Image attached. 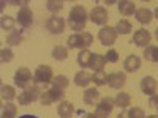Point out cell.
<instances>
[{
  "instance_id": "2e32d148",
  "label": "cell",
  "mask_w": 158,
  "mask_h": 118,
  "mask_svg": "<svg viewBox=\"0 0 158 118\" xmlns=\"http://www.w3.org/2000/svg\"><path fill=\"white\" fill-rule=\"evenodd\" d=\"M135 18L139 24H150L152 19H153V13L146 8V6H142V8H138L136 13H135Z\"/></svg>"
},
{
  "instance_id": "cb8c5ba5",
  "label": "cell",
  "mask_w": 158,
  "mask_h": 118,
  "mask_svg": "<svg viewBox=\"0 0 158 118\" xmlns=\"http://www.w3.org/2000/svg\"><path fill=\"white\" fill-rule=\"evenodd\" d=\"M114 29H115L117 35H128L131 30H133V25H131V22L127 21V19H120L115 24Z\"/></svg>"
},
{
  "instance_id": "4fadbf2b",
  "label": "cell",
  "mask_w": 158,
  "mask_h": 118,
  "mask_svg": "<svg viewBox=\"0 0 158 118\" xmlns=\"http://www.w3.org/2000/svg\"><path fill=\"white\" fill-rule=\"evenodd\" d=\"M125 82H127V76L122 71H115L108 76V85L114 90H120L125 85Z\"/></svg>"
},
{
  "instance_id": "6da1fadb",
  "label": "cell",
  "mask_w": 158,
  "mask_h": 118,
  "mask_svg": "<svg viewBox=\"0 0 158 118\" xmlns=\"http://www.w3.org/2000/svg\"><path fill=\"white\" fill-rule=\"evenodd\" d=\"M87 11L82 5H74L70 10V16H68V25L71 30H76V33H79L81 30H84L85 24H87Z\"/></svg>"
},
{
  "instance_id": "ab89813d",
  "label": "cell",
  "mask_w": 158,
  "mask_h": 118,
  "mask_svg": "<svg viewBox=\"0 0 158 118\" xmlns=\"http://www.w3.org/2000/svg\"><path fill=\"white\" fill-rule=\"evenodd\" d=\"M19 118H38V116H35V115H22Z\"/></svg>"
},
{
  "instance_id": "8d00e7d4",
  "label": "cell",
  "mask_w": 158,
  "mask_h": 118,
  "mask_svg": "<svg viewBox=\"0 0 158 118\" xmlns=\"http://www.w3.org/2000/svg\"><path fill=\"white\" fill-rule=\"evenodd\" d=\"M149 106L158 109V95H152V96H150V99H149Z\"/></svg>"
},
{
  "instance_id": "7c38bea8",
  "label": "cell",
  "mask_w": 158,
  "mask_h": 118,
  "mask_svg": "<svg viewBox=\"0 0 158 118\" xmlns=\"http://www.w3.org/2000/svg\"><path fill=\"white\" fill-rule=\"evenodd\" d=\"M150 39H152V35L149 33V30L139 29V30H136L133 33V41H131V43H135L138 47H144V49H146L150 44Z\"/></svg>"
},
{
  "instance_id": "b9f144b4",
  "label": "cell",
  "mask_w": 158,
  "mask_h": 118,
  "mask_svg": "<svg viewBox=\"0 0 158 118\" xmlns=\"http://www.w3.org/2000/svg\"><path fill=\"white\" fill-rule=\"evenodd\" d=\"M146 118H158V115H149V116H146Z\"/></svg>"
},
{
  "instance_id": "d6a6232c",
  "label": "cell",
  "mask_w": 158,
  "mask_h": 118,
  "mask_svg": "<svg viewBox=\"0 0 158 118\" xmlns=\"http://www.w3.org/2000/svg\"><path fill=\"white\" fill-rule=\"evenodd\" d=\"M46 8H48V11H51V13H56L57 11H60L62 8H63V2H60V0H48L46 2Z\"/></svg>"
},
{
  "instance_id": "ffe728a7",
  "label": "cell",
  "mask_w": 158,
  "mask_h": 118,
  "mask_svg": "<svg viewBox=\"0 0 158 118\" xmlns=\"http://www.w3.org/2000/svg\"><path fill=\"white\" fill-rule=\"evenodd\" d=\"M74 85H77V87H87L90 82H92V74H89L87 71H79V73H76V76H74Z\"/></svg>"
},
{
  "instance_id": "ba28073f",
  "label": "cell",
  "mask_w": 158,
  "mask_h": 118,
  "mask_svg": "<svg viewBox=\"0 0 158 118\" xmlns=\"http://www.w3.org/2000/svg\"><path fill=\"white\" fill-rule=\"evenodd\" d=\"M114 106H115V104H114V101H112L109 96L103 98V99L97 104V107H95V113H97V116H98V118H108V116L111 115Z\"/></svg>"
},
{
  "instance_id": "5b68a950",
  "label": "cell",
  "mask_w": 158,
  "mask_h": 118,
  "mask_svg": "<svg viewBox=\"0 0 158 118\" xmlns=\"http://www.w3.org/2000/svg\"><path fill=\"white\" fill-rule=\"evenodd\" d=\"M30 82H32V73L29 68H18V71L15 73V85L19 87V88H29L30 87Z\"/></svg>"
},
{
  "instance_id": "e575fe53",
  "label": "cell",
  "mask_w": 158,
  "mask_h": 118,
  "mask_svg": "<svg viewBox=\"0 0 158 118\" xmlns=\"http://www.w3.org/2000/svg\"><path fill=\"white\" fill-rule=\"evenodd\" d=\"M130 118H146V112H144L141 107H133L128 110Z\"/></svg>"
},
{
  "instance_id": "7402d4cb",
  "label": "cell",
  "mask_w": 158,
  "mask_h": 118,
  "mask_svg": "<svg viewBox=\"0 0 158 118\" xmlns=\"http://www.w3.org/2000/svg\"><path fill=\"white\" fill-rule=\"evenodd\" d=\"M100 98V91L94 87V88H87L84 91V96H82V101L84 104H87V106H92V104H95V101Z\"/></svg>"
},
{
  "instance_id": "60d3db41",
  "label": "cell",
  "mask_w": 158,
  "mask_h": 118,
  "mask_svg": "<svg viewBox=\"0 0 158 118\" xmlns=\"http://www.w3.org/2000/svg\"><path fill=\"white\" fill-rule=\"evenodd\" d=\"M153 14H155V18L158 19V6H156V10H155V13H153Z\"/></svg>"
},
{
  "instance_id": "83f0119b",
  "label": "cell",
  "mask_w": 158,
  "mask_h": 118,
  "mask_svg": "<svg viewBox=\"0 0 158 118\" xmlns=\"http://www.w3.org/2000/svg\"><path fill=\"white\" fill-rule=\"evenodd\" d=\"M144 58L149 60V61L158 63V46L149 44L146 49H144Z\"/></svg>"
},
{
  "instance_id": "30bf717a",
  "label": "cell",
  "mask_w": 158,
  "mask_h": 118,
  "mask_svg": "<svg viewBox=\"0 0 158 118\" xmlns=\"http://www.w3.org/2000/svg\"><path fill=\"white\" fill-rule=\"evenodd\" d=\"M18 19V24L21 25L22 29H29V27H32V24H33V13H32V10L29 8V6H22L21 10H19V13H18V16H16Z\"/></svg>"
},
{
  "instance_id": "e0dca14e",
  "label": "cell",
  "mask_w": 158,
  "mask_h": 118,
  "mask_svg": "<svg viewBox=\"0 0 158 118\" xmlns=\"http://www.w3.org/2000/svg\"><path fill=\"white\" fill-rule=\"evenodd\" d=\"M57 113L60 118H71L74 113V106L70 101H62L57 107Z\"/></svg>"
},
{
  "instance_id": "4dcf8cb0",
  "label": "cell",
  "mask_w": 158,
  "mask_h": 118,
  "mask_svg": "<svg viewBox=\"0 0 158 118\" xmlns=\"http://www.w3.org/2000/svg\"><path fill=\"white\" fill-rule=\"evenodd\" d=\"M0 27H2V30L5 32H13L15 30V19H13L11 16L8 14H3L2 18H0Z\"/></svg>"
},
{
  "instance_id": "9c48e42d",
  "label": "cell",
  "mask_w": 158,
  "mask_h": 118,
  "mask_svg": "<svg viewBox=\"0 0 158 118\" xmlns=\"http://www.w3.org/2000/svg\"><path fill=\"white\" fill-rule=\"evenodd\" d=\"M89 18H90V21L94 22V24L104 27V25H106V22H108V19H109V16H108V10H106V8H103V6H95L94 10L90 11Z\"/></svg>"
},
{
  "instance_id": "8fae6325",
  "label": "cell",
  "mask_w": 158,
  "mask_h": 118,
  "mask_svg": "<svg viewBox=\"0 0 158 118\" xmlns=\"http://www.w3.org/2000/svg\"><path fill=\"white\" fill-rule=\"evenodd\" d=\"M46 29L52 33V35H60L65 30V21L62 18H59L57 14H52L48 21H46Z\"/></svg>"
},
{
  "instance_id": "1f68e13d",
  "label": "cell",
  "mask_w": 158,
  "mask_h": 118,
  "mask_svg": "<svg viewBox=\"0 0 158 118\" xmlns=\"http://www.w3.org/2000/svg\"><path fill=\"white\" fill-rule=\"evenodd\" d=\"M68 57V49L63 47V46H56L52 49V58L57 60V61H62Z\"/></svg>"
},
{
  "instance_id": "484cf974",
  "label": "cell",
  "mask_w": 158,
  "mask_h": 118,
  "mask_svg": "<svg viewBox=\"0 0 158 118\" xmlns=\"http://www.w3.org/2000/svg\"><path fill=\"white\" fill-rule=\"evenodd\" d=\"M0 96H2L3 101L11 102L13 99L16 98V90H15V87H11V85H2V88H0Z\"/></svg>"
},
{
  "instance_id": "52a82bcc",
  "label": "cell",
  "mask_w": 158,
  "mask_h": 118,
  "mask_svg": "<svg viewBox=\"0 0 158 118\" xmlns=\"http://www.w3.org/2000/svg\"><path fill=\"white\" fill-rule=\"evenodd\" d=\"M98 39L103 46H112L117 39V32L115 29L109 27V25H104V27L100 29L98 32Z\"/></svg>"
},
{
  "instance_id": "d6986e66",
  "label": "cell",
  "mask_w": 158,
  "mask_h": 118,
  "mask_svg": "<svg viewBox=\"0 0 158 118\" xmlns=\"http://www.w3.org/2000/svg\"><path fill=\"white\" fill-rule=\"evenodd\" d=\"M118 13H120L122 16H131L133 13H136L135 2H130V0H122V2H118Z\"/></svg>"
},
{
  "instance_id": "3957f363",
  "label": "cell",
  "mask_w": 158,
  "mask_h": 118,
  "mask_svg": "<svg viewBox=\"0 0 158 118\" xmlns=\"http://www.w3.org/2000/svg\"><path fill=\"white\" fill-rule=\"evenodd\" d=\"M52 81H54V73H52V68L49 66V65H40V66L35 69V74H33L35 87L44 88L46 85L52 84Z\"/></svg>"
},
{
  "instance_id": "9a60e30c",
  "label": "cell",
  "mask_w": 158,
  "mask_h": 118,
  "mask_svg": "<svg viewBox=\"0 0 158 118\" xmlns=\"http://www.w3.org/2000/svg\"><path fill=\"white\" fill-rule=\"evenodd\" d=\"M141 58L138 57V55H135V54H131V55H128L127 58H125V61H123V68H125V71L127 73H136L139 68H141Z\"/></svg>"
},
{
  "instance_id": "836d02e7",
  "label": "cell",
  "mask_w": 158,
  "mask_h": 118,
  "mask_svg": "<svg viewBox=\"0 0 158 118\" xmlns=\"http://www.w3.org/2000/svg\"><path fill=\"white\" fill-rule=\"evenodd\" d=\"M13 58H15V54H13L11 49L3 47L2 50H0V60H2V63H10Z\"/></svg>"
},
{
  "instance_id": "ac0fdd59",
  "label": "cell",
  "mask_w": 158,
  "mask_h": 118,
  "mask_svg": "<svg viewBox=\"0 0 158 118\" xmlns=\"http://www.w3.org/2000/svg\"><path fill=\"white\" fill-rule=\"evenodd\" d=\"M106 63H108V61H106V57H104V55H101V54H92L89 68L94 69V73H95V71H101Z\"/></svg>"
},
{
  "instance_id": "8992f818",
  "label": "cell",
  "mask_w": 158,
  "mask_h": 118,
  "mask_svg": "<svg viewBox=\"0 0 158 118\" xmlns=\"http://www.w3.org/2000/svg\"><path fill=\"white\" fill-rule=\"evenodd\" d=\"M40 95H41V93H40V88L35 87V85H32L29 88H25L22 93H19L18 101H19L21 106H27V104H32L36 99H40Z\"/></svg>"
},
{
  "instance_id": "603a6c76",
  "label": "cell",
  "mask_w": 158,
  "mask_h": 118,
  "mask_svg": "<svg viewBox=\"0 0 158 118\" xmlns=\"http://www.w3.org/2000/svg\"><path fill=\"white\" fill-rule=\"evenodd\" d=\"M24 39V35H22V30H13L6 35V43L10 46H19Z\"/></svg>"
},
{
  "instance_id": "74e56055",
  "label": "cell",
  "mask_w": 158,
  "mask_h": 118,
  "mask_svg": "<svg viewBox=\"0 0 158 118\" xmlns=\"http://www.w3.org/2000/svg\"><path fill=\"white\" fill-rule=\"evenodd\" d=\"M117 118H130L128 110H125V112H122V113H118V116H117Z\"/></svg>"
},
{
  "instance_id": "d590c367",
  "label": "cell",
  "mask_w": 158,
  "mask_h": 118,
  "mask_svg": "<svg viewBox=\"0 0 158 118\" xmlns=\"http://www.w3.org/2000/svg\"><path fill=\"white\" fill-rule=\"evenodd\" d=\"M104 57H106V61H109V63H117L118 61V52L111 49V50H108V54Z\"/></svg>"
},
{
  "instance_id": "f546056e",
  "label": "cell",
  "mask_w": 158,
  "mask_h": 118,
  "mask_svg": "<svg viewBox=\"0 0 158 118\" xmlns=\"http://www.w3.org/2000/svg\"><path fill=\"white\" fill-rule=\"evenodd\" d=\"M92 82H94L97 87L106 85V84H108V74L104 73L103 69H101V71H95L94 74H92Z\"/></svg>"
},
{
  "instance_id": "5bb4252c",
  "label": "cell",
  "mask_w": 158,
  "mask_h": 118,
  "mask_svg": "<svg viewBox=\"0 0 158 118\" xmlns=\"http://www.w3.org/2000/svg\"><path fill=\"white\" fill-rule=\"evenodd\" d=\"M156 87H158V84L152 76H146V77L141 79V91L144 95H149V96L155 95Z\"/></svg>"
},
{
  "instance_id": "7a4b0ae2",
  "label": "cell",
  "mask_w": 158,
  "mask_h": 118,
  "mask_svg": "<svg viewBox=\"0 0 158 118\" xmlns=\"http://www.w3.org/2000/svg\"><path fill=\"white\" fill-rule=\"evenodd\" d=\"M94 43V36H92L89 32H79V33H73L68 36L67 39V46L68 49H87L89 46H92Z\"/></svg>"
},
{
  "instance_id": "44dd1931",
  "label": "cell",
  "mask_w": 158,
  "mask_h": 118,
  "mask_svg": "<svg viewBox=\"0 0 158 118\" xmlns=\"http://www.w3.org/2000/svg\"><path fill=\"white\" fill-rule=\"evenodd\" d=\"M114 104L117 107H122V109H127L128 106H131V96H130V93H127V91H120V93H117V96L114 99Z\"/></svg>"
},
{
  "instance_id": "7bdbcfd3",
  "label": "cell",
  "mask_w": 158,
  "mask_h": 118,
  "mask_svg": "<svg viewBox=\"0 0 158 118\" xmlns=\"http://www.w3.org/2000/svg\"><path fill=\"white\" fill-rule=\"evenodd\" d=\"M155 38L158 39V29H155Z\"/></svg>"
},
{
  "instance_id": "d4e9b609",
  "label": "cell",
  "mask_w": 158,
  "mask_h": 118,
  "mask_svg": "<svg viewBox=\"0 0 158 118\" xmlns=\"http://www.w3.org/2000/svg\"><path fill=\"white\" fill-rule=\"evenodd\" d=\"M90 58H92V52L90 50H87V49H84V50H81L77 54V57H76V61H77V65L81 68H89V65H90Z\"/></svg>"
},
{
  "instance_id": "277c9868",
  "label": "cell",
  "mask_w": 158,
  "mask_h": 118,
  "mask_svg": "<svg viewBox=\"0 0 158 118\" xmlns=\"http://www.w3.org/2000/svg\"><path fill=\"white\" fill-rule=\"evenodd\" d=\"M63 96L65 93L62 90H57L54 87H51L49 90L43 91L41 95H40V102H41V106H51V104H54L57 101H63Z\"/></svg>"
},
{
  "instance_id": "4316f807",
  "label": "cell",
  "mask_w": 158,
  "mask_h": 118,
  "mask_svg": "<svg viewBox=\"0 0 158 118\" xmlns=\"http://www.w3.org/2000/svg\"><path fill=\"white\" fill-rule=\"evenodd\" d=\"M2 118H18V106L13 102H6L2 107Z\"/></svg>"
},
{
  "instance_id": "f1b7e54d",
  "label": "cell",
  "mask_w": 158,
  "mask_h": 118,
  "mask_svg": "<svg viewBox=\"0 0 158 118\" xmlns=\"http://www.w3.org/2000/svg\"><path fill=\"white\" fill-rule=\"evenodd\" d=\"M68 84H70L68 77H67V76H63V74H59L57 77H54V81H52L51 85L54 87V88H57V90L65 91V90H67V87H68Z\"/></svg>"
},
{
  "instance_id": "f35d334b",
  "label": "cell",
  "mask_w": 158,
  "mask_h": 118,
  "mask_svg": "<svg viewBox=\"0 0 158 118\" xmlns=\"http://www.w3.org/2000/svg\"><path fill=\"white\" fill-rule=\"evenodd\" d=\"M82 118H98V116H97V113H85Z\"/></svg>"
}]
</instances>
